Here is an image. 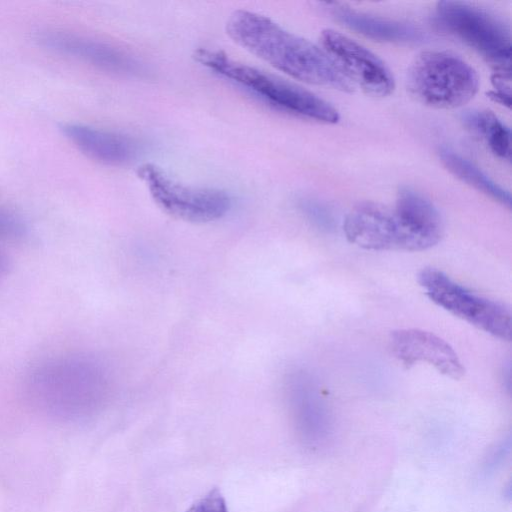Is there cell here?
Wrapping results in <instances>:
<instances>
[{"mask_svg":"<svg viewBox=\"0 0 512 512\" xmlns=\"http://www.w3.org/2000/svg\"><path fill=\"white\" fill-rule=\"evenodd\" d=\"M343 230L350 243L363 249H400L401 232L393 207L359 203L347 214Z\"/></svg>","mask_w":512,"mask_h":512,"instance_id":"12","label":"cell"},{"mask_svg":"<svg viewBox=\"0 0 512 512\" xmlns=\"http://www.w3.org/2000/svg\"><path fill=\"white\" fill-rule=\"evenodd\" d=\"M439 156L446 169L458 179L500 204L508 208L511 207L510 193L494 182L474 163L448 147L441 148Z\"/></svg>","mask_w":512,"mask_h":512,"instance_id":"16","label":"cell"},{"mask_svg":"<svg viewBox=\"0 0 512 512\" xmlns=\"http://www.w3.org/2000/svg\"><path fill=\"white\" fill-rule=\"evenodd\" d=\"M464 125L480 136L499 158L510 160V129L491 111L469 110L461 117Z\"/></svg>","mask_w":512,"mask_h":512,"instance_id":"17","label":"cell"},{"mask_svg":"<svg viewBox=\"0 0 512 512\" xmlns=\"http://www.w3.org/2000/svg\"><path fill=\"white\" fill-rule=\"evenodd\" d=\"M188 512H228L221 492L214 488L191 506Z\"/></svg>","mask_w":512,"mask_h":512,"instance_id":"19","label":"cell"},{"mask_svg":"<svg viewBox=\"0 0 512 512\" xmlns=\"http://www.w3.org/2000/svg\"><path fill=\"white\" fill-rule=\"evenodd\" d=\"M434 22L476 50L497 71H511V30L499 16L468 2L440 1Z\"/></svg>","mask_w":512,"mask_h":512,"instance_id":"5","label":"cell"},{"mask_svg":"<svg viewBox=\"0 0 512 512\" xmlns=\"http://www.w3.org/2000/svg\"><path fill=\"white\" fill-rule=\"evenodd\" d=\"M487 96L494 102L501 104L507 108L511 106V95L498 92L495 90L487 92Z\"/></svg>","mask_w":512,"mask_h":512,"instance_id":"22","label":"cell"},{"mask_svg":"<svg viewBox=\"0 0 512 512\" xmlns=\"http://www.w3.org/2000/svg\"><path fill=\"white\" fill-rule=\"evenodd\" d=\"M38 40L46 48L106 71L138 75L144 70L143 65L125 51L86 36L63 30H45L39 33Z\"/></svg>","mask_w":512,"mask_h":512,"instance_id":"9","label":"cell"},{"mask_svg":"<svg viewBox=\"0 0 512 512\" xmlns=\"http://www.w3.org/2000/svg\"><path fill=\"white\" fill-rule=\"evenodd\" d=\"M393 209L402 231V250H427L440 241V213L422 194L409 187L401 188Z\"/></svg>","mask_w":512,"mask_h":512,"instance_id":"10","label":"cell"},{"mask_svg":"<svg viewBox=\"0 0 512 512\" xmlns=\"http://www.w3.org/2000/svg\"><path fill=\"white\" fill-rule=\"evenodd\" d=\"M406 83L418 102L436 109H453L474 97L479 79L476 71L459 56L433 50L414 58Z\"/></svg>","mask_w":512,"mask_h":512,"instance_id":"4","label":"cell"},{"mask_svg":"<svg viewBox=\"0 0 512 512\" xmlns=\"http://www.w3.org/2000/svg\"><path fill=\"white\" fill-rule=\"evenodd\" d=\"M510 438H507L500 443L496 444L494 448L489 452L484 462V472L491 473L497 469V467L505 460L510 452Z\"/></svg>","mask_w":512,"mask_h":512,"instance_id":"21","label":"cell"},{"mask_svg":"<svg viewBox=\"0 0 512 512\" xmlns=\"http://www.w3.org/2000/svg\"><path fill=\"white\" fill-rule=\"evenodd\" d=\"M192 57L209 71L279 111L326 124L339 120L338 111L314 93L235 60L223 51L202 47Z\"/></svg>","mask_w":512,"mask_h":512,"instance_id":"3","label":"cell"},{"mask_svg":"<svg viewBox=\"0 0 512 512\" xmlns=\"http://www.w3.org/2000/svg\"><path fill=\"white\" fill-rule=\"evenodd\" d=\"M225 28L236 44L296 80L341 91L352 89L322 49L262 14L235 10Z\"/></svg>","mask_w":512,"mask_h":512,"instance_id":"2","label":"cell"},{"mask_svg":"<svg viewBox=\"0 0 512 512\" xmlns=\"http://www.w3.org/2000/svg\"><path fill=\"white\" fill-rule=\"evenodd\" d=\"M418 282L444 310L494 337L511 340V313L503 304L473 293L436 268L423 269Z\"/></svg>","mask_w":512,"mask_h":512,"instance_id":"7","label":"cell"},{"mask_svg":"<svg viewBox=\"0 0 512 512\" xmlns=\"http://www.w3.org/2000/svg\"><path fill=\"white\" fill-rule=\"evenodd\" d=\"M137 176L156 205L174 218L208 223L221 219L231 209L232 199L226 191L181 183L155 164H142Z\"/></svg>","mask_w":512,"mask_h":512,"instance_id":"6","label":"cell"},{"mask_svg":"<svg viewBox=\"0 0 512 512\" xmlns=\"http://www.w3.org/2000/svg\"><path fill=\"white\" fill-rule=\"evenodd\" d=\"M320 42L322 50L350 83L374 97H385L393 92V75L366 47L330 28L321 32Z\"/></svg>","mask_w":512,"mask_h":512,"instance_id":"8","label":"cell"},{"mask_svg":"<svg viewBox=\"0 0 512 512\" xmlns=\"http://www.w3.org/2000/svg\"><path fill=\"white\" fill-rule=\"evenodd\" d=\"M330 11L341 24L376 41L416 43L424 38L421 30L406 22L372 16L339 4H333Z\"/></svg>","mask_w":512,"mask_h":512,"instance_id":"15","label":"cell"},{"mask_svg":"<svg viewBox=\"0 0 512 512\" xmlns=\"http://www.w3.org/2000/svg\"><path fill=\"white\" fill-rule=\"evenodd\" d=\"M10 268V260L2 248H0V279L5 277Z\"/></svg>","mask_w":512,"mask_h":512,"instance_id":"23","label":"cell"},{"mask_svg":"<svg viewBox=\"0 0 512 512\" xmlns=\"http://www.w3.org/2000/svg\"><path fill=\"white\" fill-rule=\"evenodd\" d=\"M289 402L296 429L306 446L318 448L328 440L331 423L327 407L317 388L302 373L289 381Z\"/></svg>","mask_w":512,"mask_h":512,"instance_id":"13","label":"cell"},{"mask_svg":"<svg viewBox=\"0 0 512 512\" xmlns=\"http://www.w3.org/2000/svg\"><path fill=\"white\" fill-rule=\"evenodd\" d=\"M25 393L41 413L63 423L95 415L107 399L109 378L104 365L85 353L47 357L28 372Z\"/></svg>","mask_w":512,"mask_h":512,"instance_id":"1","label":"cell"},{"mask_svg":"<svg viewBox=\"0 0 512 512\" xmlns=\"http://www.w3.org/2000/svg\"><path fill=\"white\" fill-rule=\"evenodd\" d=\"M300 207L307 218L316 225L320 227L330 225L331 217L320 203L311 199H305L301 201Z\"/></svg>","mask_w":512,"mask_h":512,"instance_id":"20","label":"cell"},{"mask_svg":"<svg viewBox=\"0 0 512 512\" xmlns=\"http://www.w3.org/2000/svg\"><path fill=\"white\" fill-rule=\"evenodd\" d=\"M390 343L395 357L407 368L426 362L453 379H459L465 373L454 349L431 332L414 328L395 330L391 333Z\"/></svg>","mask_w":512,"mask_h":512,"instance_id":"11","label":"cell"},{"mask_svg":"<svg viewBox=\"0 0 512 512\" xmlns=\"http://www.w3.org/2000/svg\"><path fill=\"white\" fill-rule=\"evenodd\" d=\"M26 232L27 226L21 216L9 209L0 208V243L18 241Z\"/></svg>","mask_w":512,"mask_h":512,"instance_id":"18","label":"cell"},{"mask_svg":"<svg viewBox=\"0 0 512 512\" xmlns=\"http://www.w3.org/2000/svg\"><path fill=\"white\" fill-rule=\"evenodd\" d=\"M61 129L83 154L105 165H126L139 151L134 139L116 132L77 123L65 124Z\"/></svg>","mask_w":512,"mask_h":512,"instance_id":"14","label":"cell"}]
</instances>
